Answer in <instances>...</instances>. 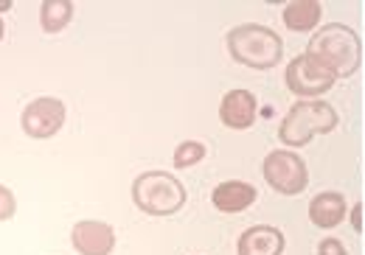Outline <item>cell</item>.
Returning a JSON list of instances; mask_svg holds the SVG:
<instances>
[{
  "label": "cell",
  "mask_w": 365,
  "mask_h": 255,
  "mask_svg": "<svg viewBox=\"0 0 365 255\" xmlns=\"http://www.w3.org/2000/svg\"><path fill=\"white\" fill-rule=\"evenodd\" d=\"M307 53L315 56L320 65H326L337 79L340 76L346 79V76H354L363 62V43H360L357 31H351L349 26L326 23V26H320V31L312 34Z\"/></svg>",
  "instance_id": "6da1fadb"
},
{
  "label": "cell",
  "mask_w": 365,
  "mask_h": 255,
  "mask_svg": "<svg viewBox=\"0 0 365 255\" xmlns=\"http://www.w3.org/2000/svg\"><path fill=\"white\" fill-rule=\"evenodd\" d=\"M228 53L233 62L253 68V71H270L284 56V40L273 28L259 23H245L228 31Z\"/></svg>",
  "instance_id": "7a4b0ae2"
},
{
  "label": "cell",
  "mask_w": 365,
  "mask_h": 255,
  "mask_svg": "<svg viewBox=\"0 0 365 255\" xmlns=\"http://www.w3.org/2000/svg\"><path fill=\"white\" fill-rule=\"evenodd\" d=\"M340 124L337 110L329 101L320 98H304L298 104L289 107V113L284 115L281 129H278V140L287 143L289 149H301L307 146L315 135H329Z\"/></svg>",
  "instance_id": "3957f363"
},
{
  "label": "cell",
  "mask_w": 365,
  "mask_h": 255,
  "mask_svg": "<svg viewBox=\"0 0 365 255\" xmlns=\"http://www.w3.org/2000/svg\"><path fill=\"white\" fill-rule=\"evenodd\" d=\"M133 202L146 216H175L185 205V185L169 171H143L133 182Z\"/></svg>",
  "instance_id": "277c9868"
},
{
  "label": "cell",
  "mask_w": 365,
  "mask_h": 255,
  "mask_svg": "<svg viewBox=\"0 0 365 255\" xmlns=\"http://www.w3.org/2000/svg\"><path fill=\"white\" fill-rule=\"evenodd\" d=\"M264 179L278 194L298 197L309 185V169L292 149H275L264 157Z\"/></svg>",
  "instance_id": "5b68a950"
},
{
  "label": "cell",
  "mask_w": 365,
  "mask_h": 255,
  "mask_svg": "<svg viewBox=\"0 0 365 255\" xmlns=\"http://www.w3.org/2000/svg\"><path fill=\"white\" fill-rule=\"evenodd\" d=\"M284 79H287L289 93L298 95L301 101H304V98H320L323 93H329V90L334 87V82H337V76H334L326 65H320L315 56H309V53L295 56V59L287 65Z\"/></svg>",
  "instance_id": "8992f818"
},
{
  "label": "cell",
  "mask_w": 365,
  "mask_h": 255,
  "mask_svg": "<svg viewBox=\"0 0 365 255\" xmlns=\"http://www.w3.org/2000/svg\"><path fill=\"white\" fill-rule=\"evenodd\" d=\"M23 132L29 137H37V140H46L51 135H56L62 124H65V104L53 95H43V98H34L26 110H23Z\"/></svg>",
  "instance_id": "52a82bcc"
},
{
  "label": "cell",
  "mask_w": 365,
  "mask_h": 255,
  "mask_svg": "<svg viewBox=\"0 0 365 255\" xmlns=\"http://www.w3.org/2000/svg\"><path fill=\"white\" fill-rule=\"evenodd\" d=\"M71 244L79 255H110L115 250V230L107 222H79L73 224Z\"/></svg>",
  "instance_id": "ba28073f"
},
{
  "label": "cell",
  "mask_w": 365,
  "mask_h": 255,
  "mask_svg": "<svg viewBox=\"0 0 365 255\" xmlns=\"http://www.w3.org/2000/svg\"><path fill=\"white\" fill-rule=\"evenodd\" d=\"M256 95L250 90H230L222 95L220 104V121L228 129H250L256 124Z\"/></svg>",
  "instance_id": "9c48e42d"
},
{
  "label": "cell",
  "mask_w": 365,
  "mask_h": 255,
  "mask_svg": "<svg viewBox=\"0 0 365 255\" xmlns=\"http://www.w3.org/2000/svg\"><path fill=\"white\" fill-rule=\"evenodd\" d=\"M284 233L273 224H253L239 236V255H281L284 253Z\"/></svg>",
  "instance_id": "30bf717a"
},
{
  "label": "cell",
  "mask_w": 365,
  "mask_h": 255,
  "mask_svg": "<svg viewBox=\"0 0 365 255\" xmlns=\"http://www.w3.org/2000/svg\"><path fill=\"white\" fill-rule=\"evenodd\" d=\"M349 216V202L340 191H323L309 202V222L320 230H334Z\"/></svg>",
  "instance_id": "8fae6325"
},
{
  "label": "cell",
  "mask_w": 365,
  "mask_h": 255,
  "mask_svg": "<svg viewBox=\"0 0 365 255\" xmlns=\"http://www.w3.org/2000/svg\"><path fill=\"white\" fill-rule=\"evenodd\" d=\"M259 199V191L256 185L250 182H242V179H228V182H220L211 194V202L214 208L222 213H242L247 211L253 202Z\"/></svg>",
  "instance_id": "7c38bea8"
},
{
  "label": "cell",
  "mask_w": 365,
  "mask_h": 255,
  "mask_svg": "<svg viewBox=\"0 0 365 255\" xmlns=\"http://www.w3.org/2000/svg\"><path fill=\"white\" fill-rule=\"evenodd\" d=\"M320 17H323V6H320L318 0H292L284 9V26L289 31H295V34L318 28Z\"/></svg>",
  "instance_id": "4fadbf2b"
},
{
  "label": "cell",
  "mask_w": 365,
  "mask_h": 255,
  "mask_svg": "<svg viewBox=\"0 0 365 255\" xmlns=\"http://www.w3.org/2000/svg\"><path fill=\"white\" fill-rule=\"evenodd\" d=\"M73 20V3L71 0H43L40 6V26L48 34H59Z\"/></svg>",
  "instance_id": "5bb4252c"
},
{
  "label": "cell",
  "mask_w": 365,
  "mask_h": 255,
  "mask_svg": "<svg viewBox=\"0 0 365 255\" xmlns=\"http://www.w3.org/2000/svg\"><path fill=\"white\" fill-rule=\"evenodd\" d=\"M205 155H208V149H205L200 140H182V143H178V149H175V166H178V169H191V166H197Z\"/></svg>",
  "instance_id": "9a60e30c"
},
{
  "label": "cell",
  "mask_w": 365,
  "mask_h": 255,
  "mask_svg": "<svg viewBox=\"0 0 365 255\" xmlns=\"http://www.w3.org/2000/svg\"><path fill=\"white\" fill-rule=\"evenodd\" d=\"M17 211V202H14V194L6 188V185H0V222H9L11 216Z\"/></svg>",
  "instance_id": "2e32d148"
},
{
  "label": "cell",
  "mask_w": 365,
  "mask_h": 255,
  "mask_svg": "<svg viewBox=\"0 0 365 255\" xmlns=\"http://www.w3.org/2000/svg\"><path fill=\"white\" fill-rule=\"evenodd\" d=\"M318 255H349V250H346V244L340 241V239H323L318 244Z\"/></svg>",
  "instance_id": "e0dca14e"
},
{
  "label": "cell",
  "mask_w": 365,
  "mask_h": 255,
  "mask_svg": "<svg viewBox=\"0 0 365 255\" xmlns=\"http://www.w3.org/2000/svg\"><path fill=\"white\" fill-rule=\"evenodd\" d=\"M360 211H363V205H357L354 211H351V222H354V227L360 230Z\"/></svg>",
  "instance_id": "ac0fdd59"
},
{
  "label": "cell",
  "mask_w": 365,
  "mask_h": 255,
  "mask_svg": "<svg viewBox=\"0 0 365 255\" xmlns=\"http://www.w3.org/2000/svg\"><path fill=\"white\" fill-rule=\"evenodd\" d=\"M11 9V0H0V11H9Z\"/></svg>",
  "instance_id": "d6986e66"
},
{
  "label": "cell",
  "mask_w": 365,
  "mask_h": 255,
  "mask_svg": "<svg viewBox=\"0 0 365 255\" xmlns=\"http://www.w3.org/2000/svg\"><path fill=\"white\" fill-rule=\"evenodd\" d=\"M3 31H6V28H3V20H0V40H3Z\"/></svg>",
  "instance_id": "ffe728a7"
}]
</instances>
